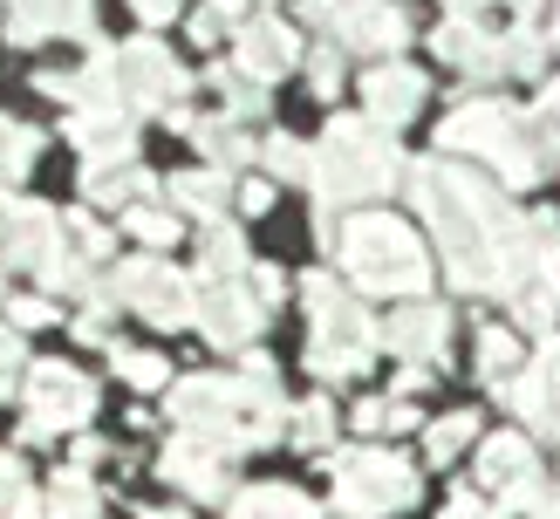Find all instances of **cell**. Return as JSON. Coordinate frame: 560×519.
I'll return each instance as SVG.
<instances>
[{
  "mask_svg": "<svg viewBox=\"0 0 560 519\" xmlns=\"http://www.w3.org/2000/svg\"><path fill=\"white\" fill-rule=\"evenodd\" d=\"M294 62V35L288 27H273V21H260V27H246V42H240V69H254V75H280Z\"/></svg>",
  "mask_w": 560,
  "mask_h": 519,
  "instance_id": "cell-10",
  "label": "cell"
},
{
  "mask_svg": "<svg viewBox=\"0 0 560 519\" xmlns=\"http://www.w3.org/2000/svg\"><path fill=\"white\" fill-rule=\"evenodd\" d=\"M389 335H397V349H438V335H444V315H438V308H410L397 328H389Z\"/></svg>",
  "mask_w": 560,
  "mask_h": 519,
  "instance_id": "cell-16",
  "label": "cell"
},
{
  "mask_svg": "<svg viewBox=\"0 0 560 519\" xmlns=\"http://www.w3.org/2000/svg\"><path fill=\"white\" fill-rule=\"evenodd\" d=\"M212 8H219V21H226V14H233V8H240V0H212Z\"/></svg>",
  "mask_w": 560,
  "mask_h": 519,
  "instance_id": "cell-27",
  "label": "cell"
},
{
  "mask_svg": "<svg viewBox=\"0 0 560 519\" xmlns=\"http://www.w3.org/2000/svg\"><path fill=\"white\" fill-rule=\"evenodd\" d=\"M342 253H349V267H355L362 287L404 294V287L424 281V253H417V239L397 226V219H355L349 239H342Z\"/></svg>",
  "mask_w": 560,
  "mask_h": 519,
  "instance_id": "cell-1",
  "label": "cell"
},
{
  "mask_svg": "<svg viewBox=\"0 0 560 519\" xmlns=\"http://www.w3.org/2000/svg\"><path fill=\"white\" fill-rule=\"evenodd\" d=\"M35 151H42V137H35V130H21L14 117H0V191H14V185L27 178Z\"/></svg>",
  "mask_w": 560,
  "mask_h": 519,
  "instance_id": "cell-13",
  "label": "cell"
},
{
  "mask_svg": "<svg viewBox=\"0 0 560 519\" xmlns=\"http://www.w3.org/2000/svg\"><path fill=\"white\" fill-rule=\"evenodd\" d=\"M124 300H130L137 315H151V321H185V315H191L185 273L158 267V260H137V267H124Z\"/></svg>",
  "mask_w": 560,
  "mask_h": 519,
  "instance_id": "cell-7",
  "label": "cell"
},
{
  "mask_svg": "<svg viewBox=\"0 0 560 519\" xmlns=\"http://www.w3.org/2000/svg\"><path fill=\"white\" fill-rule=\"evenodd\" d=\"M164 472H172L178 485H191V492H219V464H212V445H178L172 458H164Z\"/></svg>",
  "mask_w": 560,
  "mask_h": 519,
  "instance_id": "cell-14",
  "label": "cell"
},
{
  "mask_svg": "<svg viewBox=\"0 0 560 519\" xmlns=\"http://www.w3.org/2000/svg\"><path fill=\"white\" fill-rule=\"evenodd\" d=\"M21 369V342L8 335V328H0V390H8V376Z\"/></svg>",
  "mask_w": 560,
  "mask_h": 519,
  "instance_id": "cell-24",
  "label": "cell"
},
{
  "mask_svg": "<svg viewBox=\"0 0 560 519\" xmlns=\"http://www.w3.org/2000/svg\"><path fill=\"white\" fill-rule=\"evenodd\" d=\"M130 233L144 239V246H172V239H178V219H172V212H151V205H137V212H130Z\"/></svg>",
  "mask_w": 560,
  "mask_h": 519,
  "instance_id": "cell-17",
  "label": "cell"
},
{
  "mask_svg": "<svg viewBox=\"0 0 560 519\" xmlns=\"http://www.w3.org/2000/svg\"><path fill=\"white\" fill-rule=\"evenodd\" d=\"M90 410H96L90 376H75L69 363H35V369H27V430H35V437L75 430Z\"/></svg>",
  "mask_w": 560,
  "mask_h": 519,
  "instance_id": "cell-5",
  "label": "cell"
},
{
  "mask_svg": "<svg viewBox=\"0 0 560 519\" xmlns=\"http://www.w3.org/2000/svg\"><path fill=\"white\" fill-rule=\"evenodd\" d=\"M27 492V472H21V458L14 451H0V506H14Z\"/></svg>",
  "mask_w": 560,
  "mask_h": 519,
  "instance_id": "cell-20",
  "label": "cell"
},
{
  "mask_svg": "<svg viewBox=\"0 0 560 519\" xmlns=\"http://www.w3.org/2000/svg\"><path fill=\"white\" fill-rule=\"evenodd\" d=\"M0 287H8V281H0Z\"/></svg>",
  "mask_w": 560,
  "mask_h": 519,
  "instance_id": "cell-28",
  "label": "cell"
},
{
  "mask_svg": "<svg viewBox=\"0 0 560 519\" xmlns=\"http://www.w3.org/2000/svg\"><path fill=\"white\" fill-rule=\"evenodd\" d=\"M14 328H42V321H55V308H48V300H35V294H27V300H14Z\"/></svg>",
  "mask_w": 560,
  "mask_h": 519,
  "instance_id": "cell-21",
  "label": "cell"
},
{
  "mask_svg": "<svg viewBox=\"0 0 560 519\" xmlns=\"http://www.w3.org/2000/svg\"><path fill=\"white\" fill-rule=\"evenodd\" d=\"M328 403H315V410H307V417H301V445H322V437H328Z\"/></svg>",
  "mask_w": 560,
  "mask_h": 519,
  "instance_id": "cell-22",
  "label": "cell"
},
{
  "mask_svg": "<svg viewBox=\"0 0 560 519\" xmlns=\"http://www.w3.org/2000/svg\"><path fill=\"white\" fill-rule=\"evenodd\" d=\"M117 369L137 382V390H158V382H164V355H117Z\"/></svg>",
  "mask_w": 560,
  "mask_h": 519,
  "instance_id": "cell-19",
  "label": "cell"
},
{
  "mask_svg": "<svg viewBox=\"0 0 560 519\" xmlns=\"http://www.w3.org/2000/svg\"><path fill=\"white\" fill-rule=\"evenodd\" d=\"M0 260L42 273L48 287L75 281V267H69V253H62V233H55V212L35 205V199H14L8 212H0Z\"/></svg>",
  "mask_w": 560,
  "mask_h": 519,
  "instance_id": "cell-2",
  "label": "cell"
},
{
  "mask_svg": "<svg viewBox=\"0 0 560 519\" xmlns=\"http://www.w3.org/2000/svg\"><path fill=\"white\" fill-rule=\"evenodd\" d=\"M178 199L199 205V212H212L219 199H226V178H219V172H191V178H178Z\"/></svg>",
  "mask_w": 560,
  "mask_h": 519,
  "instance_id": "cell-18",
  "label": "cell"
},
{
  "mask_svg": "<svg viewBox=\"0 0 560 519\" xmlns=\"http://www.w3.org/2000/svg\"><path fill=\"white\" fill-rule=\"evenodd\" d=\"M479 363H486V369H506V363H513V335H486Z\"/></svg>",
  "mask_w": 560,
  "mask_h": 519,
  "instance_id": "cell-23",
  "label": "cell"
},
{
  "mask_svg": "<svg viewBox=\"0 0 560 519\" xmlns=\"http://www.w3.org/2000/svg\"><path fill=\"white\" fill-rule=\"evenodd\" d=\"M233 519H322V512L307 506L301 492H288V485H260V492H240Z\"/></svg>",
  "mask_w": 560,
  "mask_h": 519,
  "instance_id": "cell-11",
  "label": "cell"
},
{
  "mask_svg": "<svg viewBox=\"0 0 560 519\" xmlns=\"http://www.w3.org/2000/svg\"><path fill=\"white\" fill-rule=\"evenodd\" d=\"M370 109H376V123H404V109L417 103V75H404V69H376L370 82Z\"/></svg>",
  "mask_w": 560,
  "mask_h": 519,
  "instance_id": "cell-12",
  "label": "cell"
},
{
  "mask_svg": "<svg viewBox=\"0 0 560 519\" xmlns=\"http://www.w3.org/2000/svg\"><path fill=\"white\" fill-rule=\"evenodd\" d=\"M124 75H130V90H137V103L178 96V69H172V55H164L158 42H130V48H124Z\"/></svg>",
  "mask_w": 560,
  "mask_h": 519,
  "instance_id": "cell-9",
  "label": "cell"
},
{
  "mask_svg": "<svg viewBox=\"0 0 560 519\" xmlns=\"http://www.w3.org/2000/svg\"><path fill=\"white\" fill-rule=\"evenodd\" d=\"M172 8H178V0H137V14H144V21H164Z\"/></svg>",
  "mask_w": 560,
  "mask_h": 519,
  "instance_id": "cell-26",
  "label": "cell"
},
{
  "mask_svg": "<svg viewBox=\"0 0 560 519\" xmlns=\"http://www.w3.org/2000/svg\"><path fill=\"white\" fill-rule=\"evenodd\" d=\"M21 21H8L14 42H42V35H82V0H14Z\"/></svg>",
  "mask_w": 560,
  "mask_h": 519,
  "instance_id": "cell-8",
  "label": "cell"
},
{
  "mask_svg": "<svg viewBox=\"0 0 560 519\" xmlns=\"http://www.w3.org/2000/svg\"><path fill=\"white\" fill-rule=\"evenodd\" d=\"M307 287H315V369L322 376L362 369V355H370V321H362L328 281H307Z\"/></svg>",
  "mask_w": 560,
  "mask_h": 519,
  "instance_id": "cell-6",
  "label": "cell"
},
{
  "mask_svg": "<svg viewBox=\"0 0 560 519\" xmlns=\"http://www.w3.org/2000/svg\"><path fill=\"white\" fill-rule=\"evenodd\" d=\"M383 172H389V151L376 137L362 123H335L328 151H322V172H315V191L322 199H355V191H376Z\"/></svg>",
  "mask_w": 560,
  "mask_h": 519,
  "instance_id": "cell-4",
  "label": "cell"
},
{
  "mask_svg": "<svg viewBox=\"0 0 560 519\" xmlns=\"http://www.w3.org/2000/svg\"><path fill=\"white\" fill-rule=\"evenodd\" d=\"M444 519H492L479 499H452V512H444Z\"/></svg>",
  "mask_w": 560,
  "mask_h": 519,
  "instance_id": "cell-25",
  "label": "cell"
},
{
  "mask_svg": "<svg viewBox=\"0 0 560 519\" xmlns=\"http://www.w3.org/2000/svg\"><path fill=\"white\" fill-rule=\"evenodd\" d=\"M48 519H96V492L82 472H62L48 485Z\"/></svg>",
  "mask_w": 560,
  "mask_h": 519,
  "instance_id": "cell-15",
  "label": "cell"
},
{
  "mask_svg": "<svg viewBox=\"0 0 560 519\" xmlns=\"http://www.w3.org/2000/svg\"><path fill=\"white\" fill-rule=\"evenodd\" d=\"M410 464H397L389 451H362V458H342V479H335V506L355 512V519H376V512H404L410 506Z\"/></svg>",
  "mask_w": 560,
  "mask_h": 519,
  "instance_id": "cell-3",
  "label": "cell"
}]
</instances>
